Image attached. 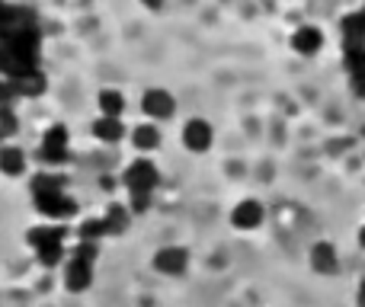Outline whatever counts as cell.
I'll use <instances>...</instances> for the list:
<instances>
[{"label": "cell", "mask_w": 365, "mask_h": 307, "mask_svg": "<svg viewBox=\"0 0 365 307\" xmlns=\"http://www.w3.org/2000/svg\"><path fill=\"white\" fill-rule=\"evenodd\" d=\"M158 182H160V170L151 157H135V160L122 170V186H125L128 195L132 192H154Z\"/></svg>", "instance_id": "obj_1"}, {"label": "cell", "mask_w": 365, "mask_h": 307, "mask_svg": "<svg viewBox=\"0 0 365 307\" xmlns=\"http://www.w3.org/2000/svg\"><path fill=\"white\" fill-rule=\"evenodd\" d=\"M151 263H154V272L177 279L189 269V250L186 246H160V250L154 253Z\"/></svg>", "instance_id": "obj_5"}, {"label": "cell", "mask_w": 365, "mask_h": 307, "mask_svg": "<svg viewBox=\"0 0 365 307\" xmlns=\"http://www.w3.org/2000/svg\"><path fill=\"white\" fill-rule=\"evenodd\" d=\"M77 240H93V244H103V240L109 237L106 234V224H103V218H87L77 224Z\"/></svg>", "instance_id": "obj_20"}, {"label": "cell", "mask_w": 365, "mask_h": 307, "mask_svg": "<svg viewBox=\"0 0 365 307\" xmlns=\"http://www.w3.org/2000/svg\"><path fill=\"white\" fill-rule=\"evenodd\" d=\"M93 138L103 141V145H119L125 138V122L122 119H113V115H100L93 122Z\"/></svg>", "instance_id": "obj_14"}, {"label": "cell", "mask_w": 365, "mask_h": 307, "mask_svg": "<svg viewBox=\"0 0 365 307\" xmlns=\"http://www.w3.org/2000/svg\"><path fill=\"white\" fill-rule=\"evenodd\" d=\"M93 263H83V259H74L71 256L68 263H64V288L71 291V295H83V291H90V285H93Z\"/></svg>", "instance_id": "obj_8"}, {"label": "cell", "mask_w": 365, "mask_h": 307, "mask_svg": "<svg viewBox=\"0 0 365 307\" xmlns=\"http://www.w3.org/2000/svg\"><path fill=\"white\" fill-rule=\"evenodd\" d=\"M154 202V192H132L128 195V208H132V214H145L148 208H151Z\"/></svg>", "instance_id": "obj_25"}, {"label": "cell", "mask_w": 365, "mask_h": 307, "mask_svg": "<svg viewBox=\"0 0 365 307\" xmlns=\"http://www.w3.org/2000/svg\"><path fill=\"white\" fill-rule=\"evenodd\" d=\"M359 307H365V282L359 285Z\"/></svg>", "instance_id": "obj_28"}, {"label": "cell", "mask_w": 365, "mask_h": 307, "mask_svg": "<svg viewBox=\"0 0 365 307\" xmlns=\"http://www.w3.org/2000/svg\"><path fill=\"white\" fill-rule=\"evenodd\" d=\"M132 208L122 205V202H109L106 212H103V224H106V234L109 237H122V234L128 231V224H132Z\"/></svg>", "instance_id": "obj_11"}, {"label": "cell", "mask_w": 365, "mask_h": 307, "mask_svg": "<svg viewBox=\"0 0 365 307\" xmlns=\"http://www.w3.org/2000/svg\"><path fill=\"white\" fill-rule=\"evenodd\" d=\"M61 189H64V176L61 173H36L29 179L32 199H38V195H48V192H61Z\"/></svg>", "instance_id": "obj_19"}, {"label": "cell", "mask_w": 365, "mask_h": 307, "mask_svg": "<svg viewBox=\"0 0 365 307\" xmlns=\"http://www.w3.org/2000/svg\"><path fill=\"white\" fill-rule=\"evenodd\" d=\"M10 87H13V93L26 96V100H36V96L45 93V87H48V77H45L42 71L32 64V68H23V71H16V74L10 77Z\"/></svg>", "instance_id": "obj_7"}, {"label": "cell", "mask_w": 365, "mask_h": 307, "mask_svg": "<svg viewBox=\"0 0 365 307\" xmlns=\"http://www.w3.org/2000/svg\"><path fill=\"white\" fill-rule=\"evenodd\" d=\"M71 154V135L64 125H48V132L42 135V147H38V157H42L48 167H61L68 163Z\"/></svg>", "instance_id": "obj_2"}, {"label": "cell", "mask_w": 365, "mask_h": 307, "mask_svg": "<svg viewBox=\"0 0 365 307\" xmlns=\"http://www.w3.org/2000/svg\"><path fill=\"white\" fill-rule=\"evenodd\" d=\"M4 145H6V141H4V135H0V147H4Z\"/></svg>", "instance_id": "obj_30"}, {"label": "cell", "mask_w": 365, "mask_h": 307, "mask_svg": "<svg viewBox=\"0 0 365 307\" xmlns=\"http://www.w3.org/2000/svg\"><path fill=\"white\" fill-rule=\"evenodd\" d=\"M311 266H314L317 272H336V266H340V259H336V250L334 244H314L311 246Z\"/></svg>", "instance_id": "obj_18"}, {"label": "cell", "mask_w": 365, "mask_h": 307, "mask_svg": "<svg viewBox=\"0 0 365 307\" xmlns=\"http://www.w3.org/2000/svg\"><path fill=\"white\" fill-rule=\"evenodd\" d=\"M96 109H100V115L122 119L125 115V93H119V90H100L96 93Z\"/></svg>", "instance_id": "obj_17"}, {"label": "cell", "mask_w": 365, "mask_h": 307, "mask_svg": "<svg viewBox=\"0 0 365 307\" xmlns=\"http://www.w3.org/2000/svg\"><path fill=\"white\" fill-rule=\"evenodd\" d=\"M68 240H51V244H42V246H36V263L42 266V269H55V266H61L64 263V256H68Z\"/></svg>", "instance_id": "obj_16"}, {"label": "cell", "mask_w": 365, "mask_h": 307, "mask_svg": "<svg viewBox=\"0 0 365 307\" xmlns=\"http://www.w3.org/2000/svg\"><path fill=\"white\" fill-rule=\"evenodd\" d=\"M167 0H141V6H148V10H160Z\"/></svg>", "instance_id": "obj_27"}, {"label": "cell", "mask_w": 365, "mask_h": 307, "mask_svg": "<svg viewBox=\"0 0 365 307\" xmlns=\"http://www.w3.org/2000/svg\"><path fill=\"white\" fill-rule=\"evenodd\" d=\"M36 202V212L42 214V218H48V221H58V224H61V221H68L71 214L77 212V202L71 199L68 192H48V195H38V199H32Z\"/></svg>", "instance_id": "obj_4"}, {"label": "cell", "mask_w": 365, "mask_h": 307, "mask_svg": "<svg viewBox=\"0 0 365 307\" xmlns=\"http://www.w3.org/2000/svg\"><path fill=\"white\" fill-rule=\"evenodd\" d=\"M19 132V115L10 103H0V135L4 138H13Z\"/></svg>", "instance_id": "obj_23"}, {"label": "cell", "mask_w": 365, "mask_h": 307, "mask_svg": "<svg viewBox=\"0 0 365 307\" xmlns=\"http://www.w3.org/2000/svg\"><path fill=\"white\" fill-rule=\"evenodd\" d=\"M215 141V128L212 122L205 119H189L186 125H182V147L192 154H205L208 147H212Z\"/></svg>", "instance_id": "obj_6"}, {"label": "cell", "mask_w": 365, "mask_h": 307, "mask_svg": "<svg viewBox=\"0 0 365 307\" xmlns=\"http://www.w3.org/2000/svg\"><path fill=\"white\" fill-rule=\"evenodd\" d=\"M343 51H346L349 74H359V71H365V42H343Z\"/></svg>", "instance_id": "obj_22"}, {"label": "cell", "mask_w": 365, "mask_h": 307, "mask_svg": "<svg viewBox=\"0 0 365 307\" xmlns=\"http://www.w3.org/2000/svg\"><path fill=\"white\" fill-rule=\"evenodd\" d=\"M71 237V231L64 224H36V227H29V234H26V244L36 250V246H42V244H51V240H68Z\"/></svg>", "instance_id": "obj_15"}, {"label": "cell", "mask_w": 365, "mask_h": 307, "mask_svg": "<svg viewBox=\"0 0 365 307\" xmlns=\"http://www.w3.org/2000/svg\"><path fill=\"white\" fill-rule=\"evenodd\" d=\"M321 45H324V36H321L317 26H302V29H295V36H292V48H295L298 55H304V58L317 55Z\"/></svg>", "instance_id": "obj_13"}, {"label": "cell", "mask_w": 365, "mask_h": 307, "mask_svg": "<svg viewBox=\"0 0 365 307\" xmlns=\"http://www.w3.org/2000/svg\"><path fill=\"white\" fill-rule=\"evenodd\" d=\"M68 256L83 259V263H93L96 266V259H100V244H93V240H77L74 250H71Z\"/></svg>", "instance_id": "obj_24"}, {"label": "cell", "mask_w": 365, "mask_h": 307, "mask_svg": "<svg viewBox=\"0 0 365 307\" xmlns=\"http://www.w3.org/2000/svg\"><path fill=\"white\" fill-rule=\"evenodd\" d=\"M141 113H145L151 122H167L173 113H177V100H173L170 90L151 87V90H145V96H141Z\"/></svg>", "instance_id": "obj_3"}, {"label": "cell", "mask_w": 365, "mask_h": 307, "mask_svg": "<svg viewBox=\"0 0 365 307\" xmlns=\"http://www.w3.org/2000/svg\"><path fill=\"white\" fill-rule=\"evenodd\" d=\"M340 29H343V42H365V19H362V13H349V16H343Z\"/></svg>", "instance_id": "obj_21"}, {"label": "cell", "mask_w": 365, "mask_h": 307, "mask_svg": "<svg viewBox=\"0 0 365 307\" xmlns=\"http://www.w3.org/2000/svg\"><path fill=\"white\" fill-rule=\"evenodd\" d=\"M359 244L365 246V227H362V234H359Z\"/></svg>", "instance_id": "obj_29"}, {"label": "cell", "mask_w": 365, "mask_h": 307, "mask_svg": "<svg viewBox=\"0 0 365 307\" xmlns=\"http://www.w3.org/2000/svg\"><path fill=\"white\" fill-rule=\"evenodd\" d=\"M353 93L359 96V100H365V71H359V74H353Z\"/></svg>", "instance_id": "obj_26"}, {"label": "cell", "mask_w": 365, "mask_h": 307, "mask_svg": "<svg viewBox=\"0 0 365 307\" xmlns=\"http://www.w3.org/2000/svg\"><path fill=\"white\" fill-rule=\"evenodd\" d=\"M26 170H29V157H26L23 147H16V145L0 147V173L10 176V179H16V176H23Z\"/></svg>", "instance_id": "obj_12"}, {"label": "cell", "mask_w": 365, "mask_h": 307, "mask_svg": "<svg viewBox=\"0 0 365 307\" xmlns=\"http://www.w3.org/2000/svg\"><path fill=\"white\" fill-rule=\"evenodd\" d=\"M263 218H266V212H263V205H259L257 199L237 202L234 212H231V224L237 227V231H257V227L263 224Z\"/></svg>", "instance_id": "obj_9"}, {"label": "cell", "mask_w": 365, "mask_h": 307, "mask_svg": "<svg viewBox=\"0 0 365 307\" xmlns=\"http://www.w3.org/2000/svg\"><path fill=\"white\" fill-rule=\"evenodd\" d=\"M362 19H365V10H362Z\"/></svg>", "instance_id": "obj_31"}, {"label": "cell", "mask_w": 365, "mask_h": 307, "mask_svg": "<svg viewBox=\"0 0 365 307\" xmlns=\"http://www.w3.org/2000/svg\"><path fill=\"white\" fill-rule=\"evenodd\" d=\"M128 138H132V147L138 154H154L160 147V141H164V135H160L158 122H141V125H135L128 132Z\"/></svg>", "instance_id": "obj_10"}]
</instances>
